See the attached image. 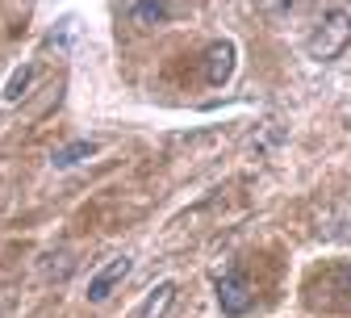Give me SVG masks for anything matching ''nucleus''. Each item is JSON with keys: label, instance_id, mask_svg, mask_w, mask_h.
Masks as SVG:
<instances>
[{"label": "nucleus", "instance_id": "423d86ee", "mask_svg": "<svg viewBox=\"0 0 351 318\" xmlns=\"http://www.w3.org/2000/svg\"><path fill=\"white\" fill-rule=\"evenodd\" d=\"M171 302H176V285H171V281H159V285L151 289V297L143 302V310H138L134 318H167Z\"/></svg>", "mask_w": 351, "mask_h": 318}, {"label": "nucleus", "instance_id": "f257e3e1", "mask_svg": "<svg viewBox=\"0 0 351 318\" xmlns=\"http://www.w3.org/2000/svg\"><path fill=\"white\" fill-rule=\"evenodd\" d=\"M347 42H351V13L347 9H326L318 30L310 34V59L330 63L347 51Z\"/></svg>", "mask_w": 351, "mask_h": 318}, {"label": "nucleus", "instance_id": "1a4fd4ad", "mask_svg": "<svg viewBox=\"0 0 351 318\" xmlns=\"http://www.w3.org/2000/svg\"><path fill=\"white\" fill-rule=\"evenodd\" d=\"M29 80H34V67H17L13 80H9V88H5V101H21L25 88H29Z\"/></svg>", "mask_w": 351, "mask_h": 318}, {"label": "nucleus", "instance_id": "f03ea898", "mask_svg": "<svg viewBox=\"0 0 351 318\" xmlns=\"http://www.w3.org/2000/svg\"><path fill=\"white\" fill-rule=\"evenodd\" d=\"M213 289H217V306H222V314H230V318H243L255 306V285H251L247 272H239V268H226L222 277L213 281Z\"/></svg>", "mask_w": 351, "mask_h": 318}, {"label": "nucleus", "instance_id": "6e6552de", "mask_svg": "<svg viewBox=\"0 0 351 318\" xmlns=\"http://www.w3.org/2000/svg\"><path fill=\"white\" fill-rule=\"evenodd\" d=\"M130 17H134V25H163L171 17V9H167V0H138L130 9Z\"/></svg>", "mask_w": 351, "mask_h": 318}, {"label": "nucleus", "instance_id": "39448f33", "mask_svg": "<svg viewBox=\"0 0 351 318\" xmlns=\"http://www.w3.org/2000/svg\"><path fill=\"white\" fill-rule=\"evenodd\" d=\"M234 42L230 38H222V42H213V47L205 51V80L213 84V88H222L230 76H234Z\"/></svg>", "mask_w": 351, "mask_h": 318}, {"label": "nucleus", "instance_id": "20e7f679", "mask_svg": "<svg viewBox=\"0 0 351 318\" xmlns=\"http://www.w3.org/2000/svg\"><path fill=\"white\" fill-rule=\"evenodd\" d=\"M130 268H134V260H130V255H113L101 272H93V277H88V302H105L130 277Z\"/></svg>", "mask_w": 351, "mask_h": 318}, {"label": "nucleus", "instance_id": "7ed1b4c3", "mask_svg": "<svg viewBox=\"0 0 351 318\" xmlns=\"http://www.w3.org/2000/svg\"><path fill=\"white\" fill-rule=\"evenodd\" d=\"M314 306L322 310H347L351 306V264H330L314 281Z\"/></svg>", "mask_w": 351, "mask_h": 318}, {"label": "nucleus", "instance_id": "9d476101", "mask_svg": "<svg viewBox=\"0 0 351 318\" xmlns=\"http://www.w3.org/2000/svg\"><path fill=\"white\" fill-rule=\"evenodd\" d=\"M259 9H263V13H272V17H280V13L293 9V0H259Z\"/></svg>", "mask_w": 351, "mask_h": 318}, {"label": "nucleus", "instance_id": "0eeeda50", "mask_svg": "<svg viewBox=\"0 0 351 318\" xmlns=\"http://www.w3.org/2000/svg\"><path fill=\"white\" fill-rule=\"evenodd\" d=\"M97 151H101V143H93V139H75V143L59 147V151L51 155V163H55V168H75V163H84V159H93Z\"/></svg>", "mask_w": 351, "mask_h": 318}]
</instances>
